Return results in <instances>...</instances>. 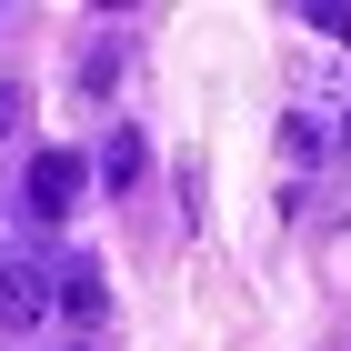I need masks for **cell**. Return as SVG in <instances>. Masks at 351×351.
Listing matches in <instances>:
<instances>
[{
  "instance_id": "30bf717a",
  "label": "cell",
  "mask_w": 351,
  "mask_h": 351,
  "mask_svg": "<svg viewBox=\"0 0 351 351\" xmlns=\"http://www.w3.org/2000/svg\"><path fill=\"white\" fill-rule=\"evenodd\" d=\"M0 21H10V10H0Z\"/></svg>"
},
{
  "instance_id": "6da1fadb",
  "label": "cell",
  "mask_w": 351,
  "mask_h": 351,
  "mask_svg": "<svg viewBox=\"0 0 351 351\" xmlns=\"http://www.w3.org/2000/svg\"><path fill=\"white\" fill-rule=\"evenodd\" d=\"M51 322V271L40 261H0V331H30Z\"/></svg>"
},
{
  "instance_id": "ba28073f",
  "label": "cell",
  "mask_w": 351,
  "mask_h": 351,
  "mask_svg": "<svg viewBox=\"0 0 351 351\" xmlns=\"http://www.w3.org/2000/svg\"><path fill=\"white\" fill-rule=\"evenodd\" d=\"M21 121H30V90H21V81H0V141L21 131Z\"/></svg>"
},
{
  "instance_id": "52a82bcc",
  "label": "cell",
  "mask_w": 351,
  "mask_h": 351,
  "mask_svg": "<svg viewBox=\"0 0 351 351\" xmlns=\"http://www.w3.org/2000/svg\"><path fill=\"white\" fill-rule=\"evenodd\" d=\"M301 21L322 30V40H341V51H351V0H311V10H301Z\"/></svg>"
},
{
  "instance_id": "9c48e42d",
  "label": "cell",
  "mask_w": 351,
  "mask_h": 351,
  "mask_svg": "<svg viewBox=\"0 0 351 351\" xmlns=\"http://www.w3.org/2000/svg\"><path fill=\"white\" fill-rule=\"evenodd\" d=\"M331 141H351V121H341V131H331Z\"/></svg>"
},
{
  "instance_id": "277c9868",
  "label": "cell",
  "mask_w": 351,
  "mask_h": 351,
  "mask_svg": "<svg viewBox=\"0 0 351 351\" xmlns=\"http://www.w3.org/2000/svg\"><path fill=\"white\" fill-rule=\"evenodd\" d=\"M101 181H110V191L141 181V131H110V141H101Z\"/></svg>"
},
{
  "instance_id": "8992f818",
  "label": "cell",
  "mask_w": 351,
  "mask_h": 351,
  "mask_svg": "<svg viewBox=\"0 0 351 351\" xmlns=\"http://www.w3.org/2000/svg\"><path fill=\"white\" fill-rule=\"evenodd\" d=\"M110 81H121V51H110V40H90V51H81V90H90V101H101Z\"/></svg>"
},
{
  "instance_id": "5b68a950",
  "label": "cell",
  "mask_w": 351,
  "mask_h": 351,
  "mask_svg": "<svg viewBox=\"0 0 351 351\" xmlns=\"http://www.w3.org/2000/svg\"><path fill=\"white\" fill-rule=\"evenodd\" d=\"M281 151H291V161H322V151H331V131L301 110V121H281Z\"/></svg>"
},
{
  "instance_id": "3957f363",
  "label": "cell",
  "mask_w": 351,
  "mask_h": 351,
  "mask_svg": "<svg viewBox=\"0 0 351 351\" xmlns=\"http://www.w3.org/2000/svg\"><path fill=\"white\" fill-rule=\"evenodd\" d=\"M51 311H71V322H101V311H110L101 261H60V271H51Z\"/></svg>"
},
{
  "instance_id": "7a4b0ae2",
  "label": "cell",
  "mask_w": 351,
  "mask_h": 351,
  "mask_svg": "<svg viewBox=\"0 0 351 351\" xmlns=\"http://www.w3.org/2000/svg\"><path fill=\"white\" fill-rule=\"evenodd\" d=\"M81 181L90 171L71 161V151H40V161H30V221H60L71 201H81Z\"/></svg>"
}]
</instances>
